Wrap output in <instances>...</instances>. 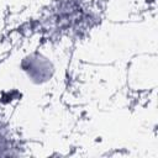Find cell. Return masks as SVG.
<instances>
[{
  "label": "cell",
  "instance_id": "1",
  "mask_svg": "<svg viewBox=\"0 0 158 158\" xmlns=\"http://www.w3.org/2000/svg\"><path fill=\"white\" fill-rule=\"evenodd\" d=\"M22 68L27 73L28 78L32 80H36L37 83H42L43 80H47L51 77V64L42 58L41 56H31L27 59H23Z\"/></svg>",
  "mask_w": 158,
  "mask_h": 158
}]
</instances>
